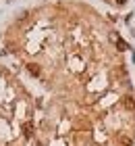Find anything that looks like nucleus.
Here are the masks:
<instances>
[{
  "label": "nucleus",
  "mask_w": 135,
  "mask_h": 146,
  "mask_svg": "<svg viewBox=\"0 0 135 146\" xmlns=\"http://www.w3.org/2000/svg\"><path fill=\"white\" fill-rule=\"evenodd\" d=\"M125 107L129 109V111H135V102L131 100V98H125Z\"/></svg>",
  "instance_id": "nucleus-3"
},
{
  "label": "nucleus",
  "mask_w": 135,
  "mask_h": 146,
  "mask_svg": "<svg viewBox=\"0 0 135 146\" xmlns=\"http://www.w3.org/2000/svg\"><path fill=\"white\" fill-rule=\"evenodd\" d=\"M27 69H29L31 75H40V67L38 65H27Z\"/></svg>",
  "instance_id": "nucleus-2"
},
{
  "label": "nucleus",
  "mask_w": 135,
  "mask_h": 146,
  "mask_svg": "<svg viewBox=\"0 0 135 146\" xmlns=\"http://www.w3.org/2000/svg\"><path fill=\"white\" fill-rule=\"evenodd\" d=\"M117 2H119V4H125V2H127V0H117Z\"/></svg>",
  "instance_id": "nucleus-5"
},
{
  "label": "nucleus",
  "mask_w": 135,
  "mask_h": 146,
  "mask_svg": "<svg viewBox=\"0 0 135 146\" xmlns=\"http://www.w3.org/2000/svg\"><path fill=\"white\" fill-rule=\"evenodd\" d=\"M117 46H119V50H127V44H125V40H117Z\"/></svg>",
  "instance_id": "nucleus-4"
},
{
  "label": "nucleus",
  "mask_w": 135,
  "mask_h": 146,
  "mask_svg": "<svg viewBox=\"0 0 135 146\" xmlns=\"http://www.w3.org/2000/svg\"><path fill=\"white\" fill-rule=\"evenodd\" d=\"M23 134L29 138L31 134H33V127H31V123H23Z\"/></svg>",
  "instance_id": "nucleus-1"
}]
</instances>
